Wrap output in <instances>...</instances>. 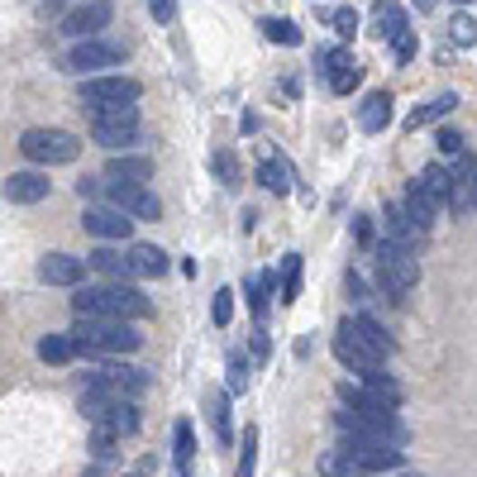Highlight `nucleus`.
I'll use <instances>...</instances> for the list:
<instances>
[{
	"label": "nucleus",
	"mask_w": 477,
	"mask_h": 477,
	"mask_svg": "<svg viewBox=\"0 0 477 477\" xmlns=\"http://www.w3.org/2000/svg\"><path fill=\"white\" fill-rule=\"evenodd\" d=\"M263 33L272 43H286V48L301 43V24H292V20H263Z\"/></svg>",
	"instance_id": "e433bc0d"
},
{
	"label": "nucleus",
	"mask_w": 477,
	"mask_h": 477,
	"mask_svg": "<svg viewBox=\"0 0 477 477\" xmlns=\"http://www.w3.org/2000/svg\"><path fill=\"white\" fill-rule=\"evenodd\" d=\"M129 267H134V277H163L167 272V253L158 244H129Z\"/></svg>",
	"instance_id": "5701e85b"
},
{
	"label": "nucleus",
	"mask_w": 477,
	"mask_h": 477,
	"mask_svg": "<svg viewBox=\"0 0 477 477\" xmlns=\"http://www.w3.org/2000/svg\"><path fill=\"white\" fill-rule=\"evenodd\" d=\"M391 468H406V444H382V439H363V435H344L320 458L325 477H368V472H391Z\"/></svg>",
	"instance_id": "f257e3e1"
},
{
	"label": "nucleus",
	"mask_w": 477,
	"mask_h": 477,
	"mask_svg": "<svg viewBox=\"0 0 477 477\" xmlns=\"http://www.w3.org/2000/svg\"><path fill=\"white\" fill-rule=\"evenodd\" d=\"M439 148H444V153H463V134H454V129H439Z\"/></svg>",
	"instance_id": "a18cd8bd"
},
{
	"label": "nucleus",
	"mask_w": 477,
	"mask_h": 477,
	"mask_svg": "<svg viewBox=\"0 0 477 477\" xmlns=\"http://www.w3.org/2000/svg\"><path fill=\"white\" fill-rule=\"evenodd\" d=\"M301 296V253H286L282 258V305H292Z\"/></svg>",
	"instance_id": "72a5a7b5"
},
{
	"label": "nucleus",
	"mask_w": 477,
	"mask_h": 477,
	"mask_svg": "<svg viewBox=\"0 0 477 477\" xmlns=\"http://www.w3.org/2000/svg\"><path fill=\"white\" fill-rule=\"evenodd\" d=\"M72 311L77 315H110V320H148L153 301L134 282H110V286H77Z\"/></svg>",
	"instance_id": "7ed1b4c3"
},
{
	"label": "nucleus",
	"mask_w": 477,
	"mask_h": 477,
	"mask_svg": "<svg viewBox=\"0 0 477 477\" xmlns=\"http://www.w3.org/2000/svg\"><path fill=\"white\" fill-rule=\"evenodd\" d=\"M253 468H258V430H244V444H238V477H253Z\"/></svg>",
	"instance_id": "c9c22d12"
},
{
	"label": "nucleus",
	"mask_w": 477,
	"mask_h": 477,
	"mask_svg": "<svg viewBox=\"0 0 477 477\" xmlns=\"http://www.w3.org/2000/svg\"><path fill=\"white\" fill-rule=\"evenodd\" d=\"M344 325H349V330H353L358 339H368V344H372V349H378V353H391V334H387V330H382V325H378V320H372L368 311H358V315H349V320H344Z\"/></svg>",
	"instance_id": "bb28decb"
},
{
	"label": "nucleus",
	"mask_w": 477,
	"mask_h": 477,
	"mask_svg": "<svg viewBox=\"0 0 477 477\" xmlns=\"http://www.w3.org/2000/svg\"><path fill=\"white\" fill-rule=\"evenodd\" d=\"M39 358L43 363H72V358H81V349H77L72 334H43L39 339Z\"/></svg>",
	"instance_id": "cd10ccee"
},
{
	"label": "nucleus",
	"mask_w": 477,
	"mask_h": 477,
	"mask_svg": "<svg viewBox=\"0 0 477 477\" xmlns=\"http://www.w3.org/2000/svg\"><path fill=\"white\" fill-rule=\"evenodd\" d=\"M334 358H339L349 372H368V368H382L387 353H378L368 339H358L349 325H339V334H334Z\"/></svg>",
	"instance_id": "ddd939ff"
},
{
	"label": "nucleus",
	"mask_w": 477,
	"mask_h": 477,
	"mask_svg": "<svg viewBox=\"0 0 477 477\" xmlns=\"http://www.w3.org/2000/svg\"><path fill=\"white\" fill-rule=\"evenodd\" d=\"M153 177V163L139 158V153H110L106 163V182H148Z\"/></svg>",
	"instance_id": "aec40b11"
},
{
	"label": "nucleus",
	"mask_w": 477,
	"mask_h": 477,
	"mask_svg": "<svg viewBox=\"0 0 477 477\" xmlns=\"http://www.w3.org/2000/svg\"><path fill=\"white\" fill-rule=\"evenodd\" d=\"M454 106H458V96H454V91L435 96V100H425L420 110L406 115V129H420V125H430V119H444V115H454Z\"/></svg>",
	"instance_id": "c85d7f7f"
},
{
	"label": "nucleus",
	"mask_w": 477,
	"mask_h": 477,
	"mask_svg": "<svg viewBox=\"0 0 477 477\" xmlns=\"http://www.w3.org/2000/svg\"><path fill=\"white\" fill-rule=\"evenodd\" d=\"M258 186H263V192H272V196H286V192L296 186L292 163H286L282 153H277V158H263V163H258Z\"/></svg>",
	"instance_id": "412c9836"
},
{
	"label": "nucleus",
	"mask_w": 477,
	"mask_h": 477,
	"mask_svg": "<svg viewBox=\"0 0 477 477\" xmlns=\"http://www.w3.org/2000/svg\"><path fill=\"white\" fill-rule=\"evenodd\" d=\"M148 10H153V20H158V24H167L177 14V0H148Z\"/></svg>",
	"instance_id": "37998d69"
},
{
	"label": "nucleus",
	"mask_w": 477,
	"mask_h": 477,
	"mask_svg": "<svg viewBox=\"0 0 477 477\" xmlns=\"http://www.w3.org/2000/svg\"><path fill=\"white\" fill-rule=\"evenodd\" d=\"M81 229H87L91 238H106V244H125V238L134 234V215H125L119 206H87Z\"/></svg>",
	"instance_id": "9b49d317"
},
{
	"label": "nucleus",
	"mask_w": 477,
	"mask_h": 477,
	"mask_svg": "<svg viewBox=\"0 0 477 477\" xmlns=\"http://www.w3.org/2000/svg\"><path fill=\"white\" fill-rule=\"evenodd\" d=\"M372 253H378V286H382V296H387V301H401V296L420 282V258H416V248L401 244V238H382Z\"/></svg>",
	"instance_id": "39448f33"
},
{
	"label": "nucleus",
	"mask_w": 477,
	"mask_h": 477,
	"mask_svg": "<svg viewBox=\"0 0 477 477\" xmlns=\"http://www.w3.org/2000/svg\"><path fill=\"white\" fill-rule=\"evenodd\" d=\"M244 292H248V305H253V315H267V296L277 292V277H272V272H263V277H248L244 282Z\"/></svg>",
	"instance_id": "c756f323"
},
{
	"label": "nucleus",
	"mask_w": 477,
	"mask_h": 477,
	"mask_svg": "<svg viewBox=\"0 0 477 477\" xmlns=\"http://www.w3.org/2000/svg\"><path fill=\"white\" fill-rule=\"evenodd\" d=\"M210 320H215L220 330H225L229 320H234V292H229V286H220V292H215V301H210Z\"/></svg>",
	"instance_id": "58836bf2"
},
{
	"label": "nucleus",
	"mask_w": 477,
	"mask_h": 477,
	"mask_svg": "<svg viewBox=\"0 0 477 477\" xmlns=\"http://www.w3.org/2000/svg\"><path fill=\"white\" fill-rule=\"evenodd\" d=\"M144 87L134 77H119V72H100V77H87L81 81V110L91 115H110V110H129L139 106Z\"/></svg>",
	"instance_id": "423d86ee"
},
{
	"label": "nucleus",
	"mask_w": 477,
	"mask_h": 477,
	"mask_svg": "<svg viewBox=\"0 0 477 477\" xmlns=\"http://www.w3.org/2000/svg\"><path fill=\"white\" fill-rule=\"evenodd\" d=\"M87 267H96L100 277H110V282H134L129 253H119V248H96V253H87Z\"/></svg>",
	"instance_id": "4be33fe9"
},
{
	"label": "nucleus",
	"mask_w": 477,
	"mask_h": 477,
	"mask_svg": "<svg viewBox=\"0 0 477 477\" xmlns=\"http://www.w3.org/2000/svg\"><path fill=\"white\" fill-rule=\"evenodd\" d=\"M330 24H334V29L349 39V33L358 29V10H349V5H344V10H334V14H330Z\"/></svg>",
	"instance_id": "79ce46f5"
},
{
	"label": "nucleus",
	"mask_w": 477,
	"mask_h": 477,
	"mask_svg": "<svg viewBox=\"0 0 477 477\" xmlns=\"http://www.w3.org/2000/svg\"><path fill=\"white\" fill-rule=\"evenodd\" d=\"M96 382H110L115 391H125V397H139V391H148V372L144 368H125V363H100L91 372Z\"/></svg>",
	"instance_id": "a211bd4d"
},
{
	"label": "nucleus",
	"mask_w": 477,
	"mask_h": 477,
	"mask_svg": "<svg viewBox=\"0 0 477 477\" xmlns=\"http://www.w3.org/2000/svg\"><path fill=\"white\" fill-rule=\"evenodd\" d=\"M106 196H110V206L134 215V225L139 220H163V201L148 192V182H106Z\"/></svg>",
	"instance_id": "9d476101"
},
{
	"label": "nucleus",
	"mask_w": 477,
	"mask_h": 477,
	"mask_svg": "<svg viewBox=\"0 0 477 477\" xmlns=\"http://www.w3.org/2000/svg\"><path fill=\"white\" fill-rule=\"evenodd\" d=\"M39 277L48 286H81V277H87V258H72V253H43Z\"/></svg>",
	"instance_id": "dca6fc26"
},
{
	"label": "nucleus",
	"mask_w": 477,
	"mask_h": 477,
	"mask_svg": "<svg viewBox=\"0 0 477 477\" xmlns=\"http://www.w3.org/2000/svg\"><path fill=\"white\" fill-rule=\"evenodd\" d=\"M125 62V48L110 43V39H77L72 48L62 53V72H72V77H100V72H110V67Z\"/></svg>",
	"instance_id": "6e6552de"
},
{
	"label": "nucleus",
	"mask_w": 477,
	"mask_h": 477,
	"mask_svg": "<svg viewBox=\"0 0 477 477\" xmlns=\"http://www.w3.org/2000/svg\"><path fill=\"white\" fill-rule=\"evenodd\" d=\"M463 5H472V0H463Z\"/></svg>",
	"instance_id": "603ef678"
},
{
	"label": "nucleus",
	"mask_w": 477,
	"mask_h": 477,
	"mask_svg": "<svg viewBox=\"0 0 477 477\" xmlns=\"http://www.w3.org/2000/svg\"><path fill=\"white\" fill-rule=\"evenodd\" d=\"M110 14H115L110 0H81L77 10L62 14V33L67 39H96V33L110 24Z\"/></svg>",
	"instance_id": "f8f14e48"
},
{
	"label": "nucleus",
	"mask_w": 477,
	"mask_h": 477,
	"mask_svg": "<svg viewBox=\"0 0 477 477\" xmlns=\"http://www.w3.org/2000/svg\"><path fill=\"white\" fill-rule=\"evenodd\" d=\"M139 106L129 110H110V115H91V139L106 148V153H129L139 144Z\"/></svg>",
	"instance_id": "1a4fd4ad"
},
{
	"label": "nucleus",
	"mask_w": 477,
	"mask_h": 477,
	"mask_svg": "<svg viewBox=\"0 0 477 477\" xmlns=\"http://www.w3.org/2000/svg\"><path fill=\"white\" fill-rule=\"evenodd\" d=\"M210 425H215L220 444H234V425H229V397H225V391H215V397H210Z\"/></svg>",
	"instance_id": "473e14b6"
},
{
	"label": "nucleus",
	"mask_w": 477,
	"mask_h": 477,
	"mask_svg": "<svg viewBox=\"0 0 477 477\" xmlns=\"http://www.w3.org/2000/svg\"><path fill=\"white\" fill-rule=\"evenodd\" d=\"M401 201H406V210H411L416 225H420V229H430V220H435V210H439V201L420 186V177H416L411 186H406V196H401Z\"/></svg>",
	"instance_id": "a878e982"
},
{
	"label": "nucleus",
	"mask_w": 477,
	"mask_h": 477,
	"mask_svg": "<svg viewBox=\"0 0 477 477\" xmlns=\"http://www.w3.org/2000/svg\"><path fill=\"white\" fill-rule=\"evenodd\" d=\"M449 210L454 215H468L477 210V158L458 153V167H454V192H449Z\"/></svg>",
	"instance_id": "2eb2a0df"
},
{
	"label": "nucleus",
	"mask_w": 477,
	"mask_h": 477,
	"mask_svg": "<svg viewBox=\"0 0 477 477\" xmlns=\"http://www.w3.org/2000/svg\"><path fill=\"white\" fill-rule=\"evenodd\" d=\"M77 339L81 358H96V353H134L144 344V334L134 330V320H110V315H77V325L67 330Z\"/></svg>",
	"instance_id": "20e7f679"
},
{
	"label": "nucleus",
	"mask_w": 477,
	"mask_h": 477,
	"mask_svg": "<svg viewBox=\"0 0 477 477\" xmlns=\"http://www.w3.org/2000/svg\"><path fill=\"white\" fill-rule=\"evenodd\" d=\"M358 391H363L368 401H378V406H401V382L391 378V372H382V368H368V372H358Z\"/></svg>",
	"instance_id": "f3484780"
},
{
	"label": "nucleus",
	"mask_w": 477,
	"mask_h": 477,
	"mask_svg": "<svg viewBox=\"0 0 477 477\" xmlns=\"http://www.w3.org/2000/svg\"><path fill=\"white\" fill-rule=\"evenodd\" d=\"M353 238L358 244H372V220L368 215H353Z\"/></svg>",
	"instance_id": "49530a36"
},
{
	"label": "nucleus",
	"mask_w": 477,
	"mask_h": 477,
	"mask_svg": "<svg viewBox=\"0 0 477 477\" xmlns=\"http://www.w3.org/2000/svg\"><path fill=\"white\" fill-rule=\"evenodd\" d=\"M349 301L353 305H368V282L358 277V272H349Z\"/></svg>",
	"instance_id": "c03bdc74"
},
{
	"label": "nucleus",
	"mask_w": 477,
	"mask_h": 477,
	"mask_svg": "<svg viewBox=\"0 0 477 477\" xmlns=\"http://www.w3.org/2000/svg\"><path fill=\"white\" fill-rule=\"evenodd\" d=\"M416 58V39L406 33V39H397V62H411Z\"/></svg>",
	"instance_id": "de8ad7c7"
},
{
	"label": "nucleus",
	"mask_w": 477,
	"mask_h": 477,
	"mask_svg": "<svg viewBox=\"0 0 477 477\" xmlns=\"http://www.w3.org/2000/svg\"><path fill=\"white\" fill-rule=\"evenodd\" d=\"M173 454H177V477H186V468H192V458H196V435H192V425L177 420V435H173Z\"/></svg>",
	"instance_id": "2f4dec72"
},
{
	"label": "nucleus",
	"mask_w": 477,
	"mask_h": 477,
	"mask_svg": "<svg viewBox=\"0 0 477 477\" xmlns=\"http://www.w3.org/2000/svg\"><path fill=\"white\" fill-rule=\"evenodd\" d=\"M449 29H454V43H477V24L468 20V14H458Z\"/></svg>",
	"instance_id": "a19ab883"
},
{
	"label": "nucleus",
	"mask_w": 477,
	"mask_h": 477,
	"mask_svg": "<svg viewBox=\"0 0 477 477\" xmlns=\"http://www.w3.org/2000/svg\"><path fill=\"white\" fill-rule=\"evenodd\" d=\"M339 401L344 411H334V425L344 435H363V439H382V444H406V420L397 416V406H378L368 401L358 382L339 387Z\"/></svg>",
	"instance_id": "f03ea898"
},
{
	"label": "nucleus",
	"mask_w": 477,
	"mask_h": 477,
	"mask_svg": "<svg viewBox=\"0 0 477 477\" xmlns=\"http://www.w3.org/2000/svg\"><path fill=\"white\" fill-rule=\"evenodd\" d=\"M372 24H378V29H372V33H378V39H406V33H411V29H406V10L401 5H391V0H378V10H372Z\"/></svg>",
	"instance_id": "393cba45"
},
{
	"label": "nucleus",
	"mask_w": 477,
	"mask_h": 477,
	"mask_svg": "<svg viewBox=\"0 0 477 477\" xmlns=\"http://www.w3.org/2000/svg\"><path fill=\"white\" fill-rule=\"evenodd\" d=\"M77 192H81V201H87V196H96V192H106V186H100L96 177H81V182H77Z\"/></svg>",
	"instance_id": "09e8293b"
},
{
	"label": "nucleus",
	"mask_w": 477,
	"mask_h": 477,
	"mask_svg": "<svg viewBox=\"0 0 477 477\" xmlns=\"http://www.w3.org/2000/svg\"><path fill=\"white\" fill-rule=\"evenodd\" d=\"M387 238H401V244H420V238H425V229L416 225V220H411V210H406V201H387Z\"/></svg>",
	"instance_id": "6ab92c4d"
},
{
	"label": "nucleus",
	"mask_w": 477,
	"mask_h": 477,
	"mask_svg": "<svg viewBox=\"0 0 477 477\" xmlns=\"http://www.w3.org/2000/svg\"><path fill=\"white\" fill-rule=\"evenodd\" d=\"M416 5H420V10H435V5H439V0H416Z\"/></svg>",
	"instance_id": "8fccbe9b"
},
{
	"label": "nucleus",
	"mask_w": 477,
	"mask_h": 477,
	"mask_svg": "<svg viewBox=\"0 0 477 477\" xmlns=\"http://www.w3.org/2000/svg\"><path fill=\"white\" fill-rule=\"evenodd\" d=\"M248 391V358H229V397H244Z\"/></svg>",
	"instance_id": "ea45409f"
},
{
	"label": "nucleus",
	"mask_w": 477,
	"mask_h": 477,
	"mask_svg": "<svg viewBox=\"0 0 477 477\" xmlns=\"http://www.w3.org/2000/svg\"><path fill=\"white\" fill-rule=\"evenodd\" d=\"M20 153L29 163H39V167H67V163H77L81 139L67 134V129H24L20 134Z\"/></svg>",
	"instance_id": "0eeeda50"
},
{
	"label": "nucleus",
	"mask_w": 477,
	"mask_h": 477,
	"mask_svg": "<svg viewBox=\"0 0 477 477\" xmlns=\"http://www.w3.org/2000/svg\"><path fill=\"white\" fill-rule=\"evenodd\" d=\"M0 192H5L10 206H39V201H48V192H53V182H48V173H10Z\"/></svg>",
	"instance_id": "4468645a"
},
{
	"label": "nucleus",
	"mask_w": 477,
	"mask_h": 477,
	"mask_svg": "<svg viewBox=\"0 0 477 477\" xmlns=\"http://www.w3.org/2000/svg\"><path fill=\"white\" fill-rule=\"evenodd\" d=\"M210 167H215V177L234 192V186H238V158H234V153H229V148H220L215 158H210Z\"/></svg>",
	"instance_id": "4c0bfd02"
},
{
	"label": "nucleus",
	"mask_w": 477,
	"mask_h": 477,
	"mask_svg": "<svg viewBox=\"0 0 477 477\" xmlns=\"http://www.w3.org/2000/svg\"><path fill=\"white\" fill-rule=\"evenodd\" d=\"M420 186H425V192H430L435 201H439V206H449V192H454V173H444V167H425V173H420Z\"/></svg>",
	"instance_id": "7c9ffc66"
},
{
	"label": "nucleus",
	"mask_w": 477,
	"mask_h": 477,
	"mask_svg": "<svg viewBox=\"0 0 477 477\" xmlns=\"http://www.w3.org/2000/svg\"><path fill=\"white\" fill-rule=\"evenodd\" d=\"M397 477H416V472H397Z\"/></svg>",
	"instance_id": "3c124183"
},
{
	"label": "nucleus",
	"mask_w": 477,
	"mask_h": 477,
	"mask_svg": "<svg viewBox=\"0 0 477 477\" xmlns=\"http://www.w3.org/2000/svg\"><path fill=\"white\" fill-rule=\"evenodd\" d=\"M387 119H391V96L387 91H372L363 106H358V129L363 134H382Z\"/></svg>",
	"instance_id": "b1692460"
},
{
	"label": "nucleus",
	"mask_w": 477,
	"mask_h": 477,
	"mask_svg": "<svg viewBox=\"0 0 477 477\" xmlns=\"http://www.w3.org/2000/svg\"><path fill=\"white\" fill-rule=\"evenodd\" d=\"M358 81H363V67H358V62L349 58V62H339V67H334V72H330V91H339V96H349V91L358 87Z\"/></svg>",
	"instance_id": "f704fd0d"
}]
</instances>
